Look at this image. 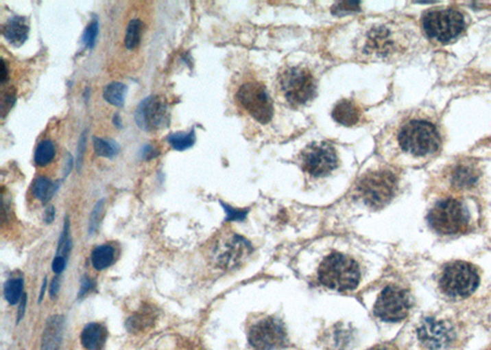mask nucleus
I'll return each instance as SVG.
<instances>
[{"instance_id": "b1692460", "label": "nucleus", "mask_w": 491, "mask_h": 350, "mask_svg": "<svg viewBox=\"0 0 491 350\" xmlns=\"http://www.w3.org/2000/svg\"><path fill=\"white\" fill-rule=\"evenodd\" d=\"M167 143L170 144L172 149H175L177 152H184L189 148H192L195 143V133L194 129L191 132H177V133H171L167 137Z\"/></svg>"}, {"instance_id": "f257e3e1", "label": "nucleus", "mask_w": 491, "mask_h": 350, "mask_svg": "<svg viewBox=\"0 0 491 350\" xmlns=\"http://www.w3.org/2000/svg\"><path fill=\"white\" fill-rule=\"evenodd\" d=\"M360 277L357 262L342 253L329 255L318 270L322 284L337 292L354 290L359 285Z\"/></svg>"}, {"instance_id": "37998d69", "label": "nucleus", "mask_w": 491, "mask_h": 350, "mask_svg": "<svg viewBox=\"0 0 491 350\" xmlns=\"http://www.w3.org/2000/svg\"><path fill=\"white\" fill-rule=\"evenodd\" d=\"M26 299H27V296H26V295H24V296H23V299H21V306H20V309H19V321H20V320L23 318V315H24L25 306H26Z\"/></svg>"}, {"instance_id": "423d86ee", "label": "nucleus", "mask_w": 491, "mask_h": 350, "mask_svg": "<svg viewBox=\"0 0 491 350\" xmlns=\"http://www.w3.org/2000/svg\"><path fill=\"white\" fill-rule=\"evenodd\" d=\"M479 285V275L470 263L453 262L444 267L440 286L451 298H467Z\"/></svg>"}, {"instance_id": "dca6fc26", "label": "nucleus", "mask_w": 491, "mask_h": 350, "mask_svg": "<svg viewBox=\"0 0 491 350\" xmlns=\"http://www.w3.org/2000/svg\"><path fill=\"white\" fill-rule=\"evenodd\" d=\"M394 48L391 32L386 27H377L368 34L366 51L377 56H387Z\"/></svg>"}, {"instance_id": "ea45409f", "label": "nucleus", "mask_w": 491, "mask_h": 350, "mask_svg": "<svg viewBox=\"0 0 491 350\" xmlns=\"http://www.w3.org/2000/svg\"><path fill=\"white\" fill-rule=\"evenodd\" d=\"M54 216H56V210H54V207H53V205H49L47 209H46V214H45V220H46V222H47V224H51V222L54 220Z\"/></svg>"}, {"instance_id": "6ab92c4d", "label": "nucleus", "mask_w": 491, "mask_h": 350, "mask_svg": "<svg viewBox=\"0 0 491 350\" xmlns=\"http://www.w3.org/2000/svg\"><path fill=\"white\" fill-rule=\"evenodd\" d=\"M333 118L343 126H355L363 118V110L350 100H343L338 102L333 110Z\"/></svg>"}, {"instance_id": "f704fd0d", "label": "nucleus", "mask_w": 491, "mask_h": 350, "mask_svg": "<svg viewBox=\"0 0 491 350\" xmlns=\"http://www.w3.org/2000/svg\"><path fill=\"white\" fill-rule=\"evenodd\" d=\"M360 3L357 1H342L335 4L333 8L334 14H344L345 12H357L360 8Z\"/></svg>"}, {"instance_id": "9d476101", "label": "nucleus", "mask_w": 491, "mask_h": 350, "mask_svg": "<svg viewBox=\"0 0 491 350\" xmlns=\"http://www.w3.org/2000/svg\"><path fill=\"white\" fill-rule=\"evenodd\" d=\"M236 99L258 122L265 124L272 119L273 104L267 89L262 84L246 82L239 89Z\"/></svg>"}, {"instance_id": "f3484780", "label": "nucleus", "mask_w": 491, "mask_h": 350, "mask_svg": "<svg viewBox=\"0 0 491 350\" xmlns=\"http://www.w3.org/2000/svg\"><path fill=\"white\" fill-rule=\"evenodd\" d=\"M29 26L23 16H12L3 26V36L6 41L15 47L24 45L29 37Z\"/></svg>"}, {"instance_id": "c9c22d12", "label": "nucleus", "mask_w": 491, "mask_h": 350, "mask_svg": "<svg viewBox=\"0 0 491 350\" xmlns=\"http://www.w3.org/2000/svg\"><path fill=\"white\" fill-rule=\"evenodd\" d=\"M141 156L144 160H152L158 156V150L152 144H145L141 148Z\"/></svg>"}, {"instance_id": "412c9836", "label": "nucleus", "mask_w": 491, "mask_h": 350, "mask_svg": "<svg viewBox=\"0 0 491 350\" xmlns=\"http://www.w3.org/2000/svg\"><path fill=\"white\" fill-rule=\"evenodd\" d=\"M116 261V248L112 245L97 246L91 253V263L96 270L108 268Z\"/></svg>"}, {"instance_id": "39448f33", "label": "nucleus", "mask_w": 491, "mask_h": 350, "mask_svg": "<svg viewBox=\"0 0 491 350\" xmlns=\"http://www.w3.org/2000/svg\"><path fill=\"white\" fill-rule=\"evenodd\" d=\"M252 251V245L245 237L237 233H226L211 247V263L217 268L232 270L243 264Z\"/></svg>"}, {"instance_id": "79ce46f5", "label": "nucleus", "mask_w": 491, "mask_h": 350, "mask_svg": "<svg viewBox=\"0 0 491 350\" xmlns=\"http://www.w3.org/2000/svg\"><path fill=\"white\" fill-rule=\"evenodd\" d=\"M71 167H73V158H71V155H67V161H65L64 171L65 176L69 175V172H71Z\"/></svg>"}, {"instance_id": "4be33fe9", "label": "nucleus", "mask_w": 491, "mask_h": 350, "mask_svg": "<svg viewBox=\"0 0 491 350\" xmlns=\"http://www.w3.org/2000/svg\"><path fill=\"white\" fill-rule=\"evenodd\" d=\"M58 187L59 183H53L47 177L40 176L32 185V194L42 203H47L52 199L54 193L57 192Z\"/></svg>"}, {"instance_id": "9b49d317", "label": "nucleus", "mask_w": 491, "mask_h": 350, "mask_svg": "<svg viewBox=\"0 0 491 350\" xmlns=\"http://www.w3.org/2000/svg\"><path fill=\"white\" fill-rule=\"evenodd\" d=\"M409 295L398 286L388 285L374 303V315L387 322L403 321L409 314Z\"/></svg>"}, {"instance_id": "ddd939ff", "label": "nucleus", "mask_w": 491, "mask_h": 350, "mask_svg": "<svg viewBox=\"0 0 491 350\" xmlns=\"http://www.w3.org/2000/svg\"><path fill=\"white\" fill-rule=\"evenodd\" d=\"M302 169L312 177H323L332 172L338 165V156L332 145L320 143L307 146L302 158Z\"/></svg>"}, {"instance_id": "473e14b6", "label": "nucleus", "mask_w": 491, "mask_h": 350, "mask_svg": "<svg viewBox=\"0 0 491 350\" xmlns=\"http://www.w3.org/2000/svg\"><path fill=\"white\" fill-rule=\"evenodd\" d=\"M104 205H105L104 199L97 202V205H95L94 210H93L91 216H90V228H88L90 233H94L97 226H99L101 216L104 214Z\"/></svg>"}, {"instance_id": "58836bf2", "label": "nucleus", "mask_w": 491, "mask_h": 350, "mask_svg": "<svg viewBox=\"0 0 491 350\" xmlns=\"http://www.w3.org/2000/svg\"><path fill=\"white\" fill-rule=\"evenodd\" d=\"M67 266V258L62 256H57L53 261L52 268L57 275H60Z\"/></svg>"}, {"instance_id": "20e7f679", "label": "nucleus", "mask_w": 491, "mask_h": 350, "mask_svg": "<svg viewBox=\"0 0 491 350\" xmlns=\"http://www.w3.org/2000/svg\"><path fill=\"white\" fill-rule=\"evenodd\" d=\"M427 222L436 233L455 235L467 229L469 215L459 200L447 198L433 205L427 215Z\"/></svg>"}, {"instance_id": "6e6552de", "label": "nucleus", "mask_w": 491, "mask_h": 350, "mask_svg": "<svg viewBox=\"0 0 491 350\" xmlns=\"http://www.w3.org/2000/svg\"><path fill=\"white\" fill-rule=\"evenodd\" d=\"M281 93L291 105H304L316 95V80L304 68H287L279 76Z\"/></svg>"}, {"instance_id": "c85d7f7f", "label": "nucleus", "mask_w": 491, "mask_h": 350, "mask_svg": "<svg viewBox=\"0 0 491 350\" xmlns=\"http://www.w3.org/2000/svg\"><path fill=\"white\" fill-rule=\"evenodd\" d=\"M152 350H198V348L188 339L176 337L173 339L163 340L158 348Z\"/></svg>"}, {"instance_id": "cd10ccee", "label": "nucleus", "mask_w": 491, "mask_h": 350, "mask_svg": "<svg viewBox=\"0 0 491 350\" xmlns=\"http://www.w3.org/2000/svg\"><path fill=\"white\" fill-rule=\"evenodd\" d=\"M23 288H24V283L21 278L8 280L5 286H4V295H5L8 303H12V305L18 303L21 298V294H23Z\"/></svg>"}, {"instance_id": "0eeeda50", "label": "nucleus", "mask_w": 491, "mask_h": 350, "mask_svg": "<svg viewBox=\"0 0 491 350\" xmlns=\"http://www.w3.org/2000/svg\"><path fill=\"white\" fill-rule=\"evenodd\" d=\"M464 27L466 21L462 14L453 9L433 10L422 18V29L427 37L441 43L453 41L462 34Z\"/></svg>"}, {"instance_id": "de8ad7c7", "label": "nucleus", "mask_w": 491, "mask_h": 350, "mask_svg": "<svg viewBox=\"0 0 491 350\" xmlns=\"http://www.w3.org/2000/svg\"><path fill=\"white\" fill-rule=\"evenodd\" d=\"M488 350H491V348H489V349H488Z\"/></svg>"}, {"instance_id": "c756f323", "label": "nucleus", "mask_w": 491, "mask_h": 350, "mask_svg": "<svg viewBox=\"0 0 491 350\" xmlns=\"http://www.w3.org/2000/svg\"><path fill=\"white\" fill-rule=\"evenodd\" d=\"M152 322H154V316H152V312L147 311V310H144V312H139V314L133 316L129 320L127 326H128L132 332H138V331H143V329L147 328L152 325Z\"/></svg>"}, {"instance_id": "f8f14e48", "label": "nucleus", "mask_w": 491, "mask_h": 350, "mask_svg": "<svg viewBox=\"0 0 491 350\" xmlns=\"http://www.w3.org/2000/svg\"><path fill=\"white\" fill-rule=\"evenodd\" d=\"M134 119L136 126L144 132H155L165 128L170 119L167 102L158 95L149 96L135 108Z\"/></svg>"}, {"instance_id": "a19ab883", "label": "nucleus", "mask_w": 491, "mask_h": 350, "mask_svg": "<svg viewBox=\"0 0 491 350\" xmlns=\"http://www.w3.org/2000/svg\"><path fill=\"white\" fill-rule=\"evenodd\" d=\"M59 292V279L58 278H54L52 281V284H51V295H52L53 298L58 294Z\"/></svg>"}, {"instance_id": "a18cd8bd", "label": "nucleus", "mask_w": 491, "mask_h": 350, "mask_svg": "<svg viewBox=\"0 0 491 350\" xmlns=\"http://www.w3.org/2000/svg\"><path fill=\"white\" fill-rule=\"evenodd\" d=\"M113 122H115V126H116V127H119V128L122 127V126H121V118H119V116H118V113H116V116H115V119H113Z\"/></svg>"}, {"instance_id": "4c0bfd02", "label": "nucleus", "mask_w": 491, "mask_h": 350, "mask_svg": "<svg viewBox=\"0 0 491 350\" xmlns=\"http://www.w3.org/2000/svg\"><path fill=\"white\" fill-rule=\"evenodd\" d=\"M94 288V281L90 279L88 277H84L82 279V286H80V292H79V298H82L88 294L91 289Z\"/></svg>"}, {"instance_id": "2f4dec72", "label": "nucleus", "mask_w": 491, "mask_h": 350, "mask_svg": "<svg viewBox=\"0 0 491 350\" xmlns=\"http://www.w3.org/2000/svg\"><path fill=\"white\" fill-rule=\"evenodd\" d=\"M220 205H221L225 213H226V222H242V220H245L248 210L235 209L232 207L225 205L224 202H220Z\"/></svg>"}, {"instance_id": "c03bdc74", "label": "nucleus", "mask_w": 491, "mask_h": 350, "mask_svg": "<svg viewBox=\"0 0 491 350\" xmlns=\"http://www.w3.org/2000/svg\"><path fill=\"white\" fill-rule=\"evenodd\" d=\"M6 78H8V70H6L5 62L1 60V82L3 84L6 82Z\"/></svg>"}, {"instance_id": "7c9ffc66", "label": "nucleus", "mask_w": 491, "mask_h": 350, "mask_svg": "<svg viewBox=\"0 0 491 350\" xmlns=\"http://www.w3.org/2000/svg\"><path fill=\"white\" fill-rule=\"evenodd\" d=\"M97 36H99V21L93 20L91 23H88V27H86L84 35H82V42L88 48H94L96 40H97Z\"/></svg>"}, {"instance_id": "e433bc0d", "label": "nucleus", "mask_w": 491, "mask_h": 350, "mask_svg": "<svg viewBox=\"0 0 491 350\" xmlns=\"http://www.w3.org/2000/svg\"><path fill=\"white\" fill-rule=\"evenodd\" d=\"M85 149H86V130L82 133L80 139H79V146H77V165H79V167L82 166L84 155H85Z\"/></svg>"}, {"instance_id": "4468645a", "label": "nucleus", "mask_w": 491, "mask_h": 350, "mask_svg": "<svg viewBox=\"0 0 491 350\" xmlns=\"http://www.w3.org/2000/svg\"><path fill=\"white\" fill-rule=\"evenodd\" d=\"M456 333L450 322L425 318L418 328V338L429 349L447 348L455 340Z\"/></svg>"}, {"instance_id": "393cba45", "label": "nucleus", "mask_w": 491, "mask_h": 350, "mask_svg": "<svg viewBox=\"0 0 491 350\" xmlns=\"http://www.w3.org/2000/svg\"><path fill=\"white\" fill-rule=\"evenodd\" d=\"M143 29H144V23H141V20L134 19V20H130V21H129L127 30H125L124 45H125V47H127L128 49H130V51L139 46Z\"/></svg>"}, {"instance_id": "a211bd4d", "label": "nucleus", "mask_w": 491, "mask_h": 350, "mask_svg": "<svg viewBox=\"0 0 491 350\" xmlns=\"http://www.w3.org/2000/svg\"><path fill=\"white\" fill-rule=\"evenodd\" d=\"M479 171L469 163H458L451 172V183L458 189H468L477 185Z\"/></svg>"}, {"instance_id": "49530a36", "label": "nucleus", "mask_w": 491, "mask_h": 350, "mask_svg": "<svg viewBox=\"0 0 491 350\" xmlns=\"http://www.w3.org/2000/svg\"><path fill=\"white\" fill-rule=\"evenodd\" d=\"M371 350H391L390 348H387V347H383V345H381V347H376V348H374V349Z\"/></svg>"}, {"instance_id": "bb28decb", "label": "nucleus", "mask_w": 491, "mask_h": 350, "mask_svg": "<svg viewBox=\"0 0 491 350\" xmlns=\"http://www.w3.org/2000/svg\"><path fill=\"white\" fill-rule=\"evenodd\" d=\"M56 156V146L51 140H42L35 152V163L38 166H47Z\"/></svg>"}, {"instance_id": "f03ea898", "label": "nucleus", "mask_w": 491, "mask_h": 350, "mask_svg": "<svg viewBox=\"0 0 491 350\" xmlns=\"http://www.w3.org/2000/svg\"><path fill=\"white\" fill-rule=\"evenodd\" d=\"M399 145L404 152L414 156H427L438 152L441 138L433 123L427 121H410L398 135Z\"/></svg>"}, {"instance_id": "1a4fd4ad", "label": "nucleus", "mask_w": 491, "mask_h": 350, "mask_svg": "<svg viewBox=\"0 0 491 350\" xmlns=\"http://www.w3.org/2000/svg\"><path fill=\"white\" fill-rule=\"evenodd\" d=\"M248 342L254 350H275L287 345V336L283 322L264 317L248 329Z\"/></svg>"}, {"instance_id": "7ed1b4c3", "label": "nucleus", "mask_w": 491, "mask_h": 350, "mask_svg": "<svg viewBox=\"0 0 491 350\" xmlns=\"http://www.w3.org/2000/svg\"><path fill=\"white\" fill-rule=\"evenodd\" d=\"M398 178L392 171L379 170L363 176L357 183V192L366 205L382 208L397 192Z\"/></svg>"}, {"instance_id": "5701e85b", "label": "nucleus", "mask_w": 491, "mask_h": 350, "mask_svg": "<svg viewBox=\"0 0 491 350\" xmlns=\"http://www.w3.org/2000/svg\"><path fill=\"white\" fill-rule=\"evenodd\" d=\"M128 88L122 82H111L104 89V99L116 107H122Z\"/></svg>"}, {"instance_id": "2eb2a0df", "label": "nucleus", "mask_w": 491, "mask_h": 350, "mask_svg": "<svg viewBox=\"0 0 491 350\" xmlns=\"http://www.w3.org/2000/svg\"><path fill=\"white\" fill-rule=\"evenodd\" d=\"M64 317L62 315L52 316L47 321L43 337L41 350H59L63 338Z\"/></svg>"}, {"instance_id": "aec40b11", "label": "nucleus", "mask_w": 491, "mask_h": 350, "mask_svg": "<svg viewBox=\"0 0 491 350\" xmlns=\"http://www.w3.org/2000/svg\"><path fill=\"white\" fill-rule=\"evenodd\" d=\"M107 340V329L101 323H88L80 336L82 348L85 350H102Z\"/></svg>"}, {"instance_id": "72a5a7b5", "label": "nucleus", "mask_w": 491, "mask_h": 350, "mask_svg": "<svg viewBox=\"0 0 491 350\" xmlns=\"http://www.w3.org/2000/svg\"><path fill=\"white\" fill-rule=\"evenodd\" d=\"M15 100H16V93L14 90H10V89L3 95V101H1V113H3V116H6V113L10 111V108L15 104Z\"/></svg>"}, {"instance_id": "a878e982", "label": "nucleus", "mask_w": 491, "mask_h": 350, "mask_svg": "<svg viewBox=\"0 0 491 350\" xmlns=\"http://www.w3.org/2000/svg\"><path fill=\"white\" fill-rule=\"evenodd\" d=\"M95 152L101 158L113 159L119 152V145L115 140L102 139L99 137H94Z\"/></svg>"}]
</instances>
